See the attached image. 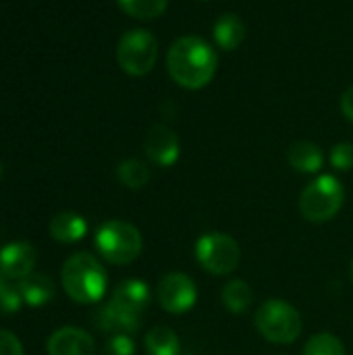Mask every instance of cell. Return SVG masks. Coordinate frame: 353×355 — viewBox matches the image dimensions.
Listing matches in <instances>:
<instances>
[{"instance_id":"16","label":"cell","mask_w":353,"mask_h":355,"mask_svg":"<svg viewBox=\"0 0 353 355\" xmlns=\"http://www.w3.org/2000/svg\"><path fill=\"white\" fill-rule=\"evenodd\" d=\"M243 37H246V25L237 15L227 12L214 23V40L223 50H237Z\"/></svg>"},{"instance_id":"6","label":"cell","mask_w":353,"mask_h":355,"mask_svg":"<svg viewBox=\"0 0 353 355\" xmlns=\"http://www.w3.org/2000/svg\"><path fill=\"white\" fill-rule=\"evenodd\" d=\"M258 333L277 345H289L302 335V316L300 312L283 300L264 302L254 316Z\"/></svg>"},{"instance_id":"26","label":"cell","mask_w":353,"mask_h":355,"mask_svg":"<svg viewBox=\"0 0 353 355\" xmlns=\"http://www.w3.org/2000/svg\"><path fill=\"white\" fill-rule=\"evenodd\" d=\"M341 110H343L345 119L353 123V87H350V89L341 96Z\"/></svg>"},{"instance_id":"20","label":"cell","mask_w":353,"mask_h":355,"mask_svg":"<svg viewBox=\"0 0 353 355\" xmlns=\"http://www.w3.org/2000/svg\"><path fill=\"white\" fill-rule=\"evenodd\" d=\"M119 6L135 19H156L166 10L169 0H117Z\"/></svg>"},{"instance_id":"7","label":"cell","mask_w":353,"mask_h":355,"mask_svg":"<svg viewBox=\"0 0 353 355\" xmlns=\"http://www.w3.org/2000/svg\"><path fill=\"white\" fill-rule=\"evenodd\" d=\"M196 258H198V264L206 272L214 277H225V275H231L239 266L241 250H239V243L231 235L214 231L198 239Z\"/></svg>"},{"instance_id":"11","label":"cell","mask_w":353,"mask_h":355,"mask_svg":"<svg viewBox=\"0 0 353 355\" xmlns=\"http://www.w3.org/2000/svg\"><path fill=\"white\" fill-rule=\"evenodd\" d=\"M35 262H37V252L33 245L25 241L8 243L0 250V272L4 275V279L21 281L29 277L35 268Z\"/></svg>"},{"instance_id":"5","label":"cell","mask_w":353,"mask_h":355,"mask_svg":"<svg viewBox=\"0 0 353 355\" xmlns=\"http://www.w3.org/2000/svg\"><path fill=\"white\" fill-rule=\"evenodd\" d=\"M345 202L343 185L333 175H320L300 196V212L310 223H329Z\"/></svg>"},{"instance_id":"22","label":"cell","mask_w":353,"mask_h":355,"mask_svg":"<svg viewBox=\"0 0 353 355\" xmlns=\"http://www.w3.org/2000/svg\"><path fill=\"white\" fill-rule=\"evenodd\" d=\"M21 306H23V297L19 293V287L4 283L0 289V312L2 314H15L21 310Z\"/></svg>"},{"instance_id":"29","label":"cell","mask_w":353,"mask_h":355,"mask_svg":"<svg viewBox=\"0 0 353 355\" xmlns=\"http://www.w3.org/2000/svg\"><path fill=\"white\" fill-rule=\"evenodd\" d=\"M0 177H2V166H0Z\"/></svg>"},{"instance_id":"24","label":"cell","mask_w":353,"mask_h":355,"mask_svg":"<svg viewBox=\"0 0 353 355\" xmlns=\"http://www.w3.org/2000/svg\"><path fill=\"white\" fill-rule=\"evenodd\" d=\"M106 355H135V343L131 335H112L106 341Z\"/></svg>"},{"instance_id":"13","label":"cell","mask_w":353,"mask_h":355,"mask_svg":"<svg viewBox=\"0 0 353 355\" xmlns=\"http://www.w3.org/2000/svg\"><path fill=\"white\" fill-rule=\"evenodd\" d=\"M17 287L23 297V304H27L29 308H42V306L50 304L56 293L54 281L42 272H31L29 277L21 279L17 283Z\"/></svg>"},{"instance_id":"9","label":"cell","mask_w":353,"mask_h":355,"mask_svg":"<svg viewBox=\"0 0 353 355\" xmlns=\"http://www.w3.org/2000/svg\"><path fill=\"white\" fill-rule=\"evenodd\" d=\"M158 304L169 314H185L189 312L198 302V289L196 283L183 275V272H169L160 279L158 289Z\"/></svg>"},{"instance_id":"28","label":"cell","mask_w":353,"mask_h":355,"mask_svg":"<svg viewBox=\"0 0 353 355\" xmlns=\"http://www.w3.org/2000/svg\"><path fill=\"white\" fill-rule=\"evenodd\" d=\"M352 277H353V260H352Z\"/></svg>"},{"instance_id":"17","label":"cell","mask_w":353,"mask_h":355,"mask_svg":"<svg viewBox=\"0 0 353 355\" xmlns=\"http://www.w3.org/2000/svg\"><path fill=\"white\" fill-rule=\"evenodd\" d=\"M221 297H223L225 308H227L231 314H243V312L250 310V306H252V302H254V291H252V287H250L246 281L233 279V281H229V283L223 287Z\"/></svg>"},{"instance_id":"18","label":"cell","mask_w":353,"mask_h":355,"mask_svg":"<svg viewBox=\"0 0 353 355\" xmlns=\"http://www.w3.org/2000/svg\"><path fill=\"white\" fill-rule=\"evenodd\" d=\"M146 352L148 355H179L181 343L177 333L169 327H154L146 335Z\"/></svg>"},{"instance_id":"23","label":"cell","mask_w":353,"mask_h":355,"mask_svg":"<svg viewBox=\"0 0 353 355\" xmlns=\"http://www.w3.org/2000/svg\"><path fill=\"white\" fill-rule=\"evenodd\" d=\"M331 164L337 168V171H350L353 168V146L343 141V144H337L333 150H331Z\"/></svg>"},{"instance_id":"12","label":"cell","mask_w":353,"mask_h":355,"mask_svg":"<svg viewBox=\"0 0 353 355\" xmlns=\"http://www.w3.org/2000/svg\"><path fill=\"white\" fill-rule=\"evenodd\" d=\"M46 352L48 355H94L96 343L89 333L75 327H64L50 335Z\"/></svg>"},{"instance_id":"19","label":"cell","mask_w":353,"mask_h":355,"mask_svg":"<svg viewBox=\"0 0 353 355\" xmlns=\"http://www.w3.org/2000/svg\"><path fill=\"white\" fill-rule=\"evenodd\" d=\"M117 177L119 181L127 187V189H141L148 185L150 181V168L141 162V160H135V158H129V160H123L117 168Z\"/></svg>"},{"instance_id":"10","label":"cell","mask_w":353,"mask_h":355,"mask_svg":"<svg viewBox=\"0 0 353 355\" xmlns=\"http://www.w3.org/2000/svg\"><path fill=\"white\" fill-rule=\"evenodd\" d=\"M146 156L158 166H173L179 160L181 144L177 133L169 125H154L150 127L146 141H144Z\"/></svg>"},{"instance_id":"15","label":"cell","mask_w":353,"mask_h":355,"mask_svg":"<svg viewBox=\"0 0 353 355\" xmlns=\"http://www.w3.org/2000/svg\"><path fill=\"white\" fill-rule=\"evenodd\" d=\"M287 160L298 173H304V175L318 173L325 162L322 150L308 139H300V141L291 144V148L287 152Z\"/></svg>"},{"instance_id":"8","label":"cell","mask_w":353,"mask_h":355,"mask_svg":"<svg viewBox=\"0 0 353 355\" xmlns=\"http://www.w3.org/2000/svg\"><path fill=\"white\" fill-rule=\"evenodd\" d=\"M158 58V42L156 37L146 29H131L123 33L117 46V60L119 67L131 75L141 77L148 75Z\"/></svg>"},{"instance_id":"14","label":"cell","mask_w":353,"mask_h":355,"mask_svg":"<svg viewBox=\"0 0 353 355\" xmlns=\"http://www.w3.org/2000/svg\"><path fill=\"white\" fill-rule=\"evenodd\" d=\"M87 223L77 212H60L50 220V235L58 243H77L85 237Z\"/></svg>"},{"instance_id":"4","label":"cell","mask_w":353,"mask_h":355,"mask_svg":"<svg viewBox=\"0 0 353 355\" xmlns=\"http://www.w3.org/2000/svg\"><path fill=\"white\" fill-rule=\"evenodd\" d=\"M96 248L100 256L114 264L127 266L141 254V233L127 220H106L96 231Z\"/></svg>"},{"instance_id":"2","label":"cell","mask_w":353,"mask_h":355,"mask_svg":"<svg viewBox=\"0 0 353 355\" xmlns=\"http://www.w3.org/2000/svg\"><path fill=\"white\" fill-rule=\"evenodd\" d=\"M150 304V289L139 279H127L117 285L108 304L96 312V324L110 335H131L141 327Z\"/></svg>"},{"instance_id":"27","label":"cell","mask_w":353,"mask_h":355,"mask_svg":"<svg viewBox=\"0 0 353 355\" xmlns=\"http://www.w3.org/2000/svg\"><path fill=\"white\" fill-rule=\"evenodd\" d=\"M4 283H6V279H4V275L0 272V289H2V285H4Z\"/></svg>"},{"instance_id":"1","label":"cell","mask_w":353,"mask_h":355,"mask_svg":"<svg viewBox=\"0 0 353 355\" xmlns=\"http://www.w3.org/2000/svg\"><path fill=\"white\" fill-rule=\"evenodd\" d=\"M216 64L218 58L214 48L196 35L179 37L166 54L169 75L185 89H200L208 85L216 73Z\"/></svg>"},{"instance_id":"25","label":"cell","mask_w":353,"mask_h":355,"mask_svg":"<svg viewBox=\"0 0 353 355\" xmlns=\"http://www.w3.org/2000/svg\"><path fill=\"white\" fill-rule=\"evenodd\" d=\"M0 355H23L21 341L12 333L2 329H0Z\"/></svg>"},{"instance_id":"21","label":"cell","mask_w":353,"mask_h":355,"mask_svg":"<svg viewBox=\"0 0 353 355\" xmlns=\"http://www.w3.org/2000/svg\"><path fill=\"white\" fill-rule=\"evenodd\" d=\"M304 355H345V347L339 337L331 333H318L308 339Z\"/></svg>"},{"instance_id":"3","label":"cell","mask_w":353,"mask_h":355,"mask_svg":"<svg viewBox=\"0 0 353 355\" xmlns=\"http://www.w3.org/2000/svg\"><path fill=\"white\" fill-rule=\"evenodd\" d=\"M60 281H62L64 293L73 302L83 304V306L98 304L104 297L106 285H108L104 266L98 262L96 256L87 254V252L73 254L62 264Z\"/></svg>"}]
</instances>
